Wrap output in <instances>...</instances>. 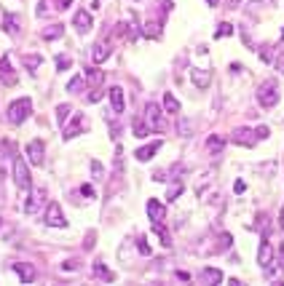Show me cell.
<instances>
[{
  "instance_id": "obj_1",
  "label": "cell",
  "mask_w": 284,
  "mask_h": 286,
  "mask_svg": "<svg viewBox=\"0 0 284 286\" xmlns=\"http://www.w3.org/2000/svg\"><path fill=\"white\" fill-rule=\"evenodd\" d=\"M30 112H32V102L27 96H19V99H14V102L8 104V123H14V126H19V123H24L30 118Z\"/></svg>"
},
{
  "instance_id": "obj_2",
  "label": "cell",
  "mask_w": 284,
  "mask_h": 286,
  "mask_svg": "<svg viewBox=\"0 0 284 286\" xmlns=\"http://www.w3.org/2000/svg\"><path fill=\"white\" fill-rule=\"evenodd\" d=\"M257 102H260L263 107H274V104L279 102V86H276V81H266L257 89Z\"/></svg>"
},
{
  "instance_id": "obj_3",
  "label": "cell",
  "mask_w": 284,
  "mask_h": 286,
  "mask_svg": "<svg viewBox=\"0 0 284 286\" xmlns=\"http://www.w3.org/2000/svg\"><path fill=\"white\" fill-rule=\"evenodd\" d=\"M14 182L19 190H27L30 188V169H27V161L22 155H14Z\"/></svg>"
},
{
  "instance_id": "obj_4",
  "label": "cell",
  "mask_w": 284,
  "mask_h": 286,
  "mask_svg": "<svg viewBox=\"0 0 284 286\" xmlns=\"http://www.w3.org/2000/svg\"><path fill=\"white\" fill-rule=\"evenodd\" d=\"M46 225H51V228H67V219L62 214V206L57 201H51L46 206Z\"/></svg>"
},
{
  "instance_id": "obj_5",
  "label": "cell",
  "mask_w": 284,
  "mask_h": 286,
  "mask_svg": "<svg viewBox=\"0 0 284 286\" xmlns=\"http://www.w3.org/2000/svg\"><path fill=\"white\" fill-rule=\"evenodd\" d=\"M72 27H75L81 35H86L91 27H94V19H91L89 11H83V8H78L75 14H72Z\"/></svg>"
},
{
  "instance_id": "obj_6",
  "label": "cell",
  "mask_w": 284,
  "mask_h": 286,
  "mask_svg": "<svg viewBox=\"0 0 284 286\" xmlns=\"http://www.w3.org/2000/svg\"><path fill=\"white\" fill-rule=\"evenodd\" d=\"M27 158L32 166H41L43 163V155H46V144L41 142V139H32V142H27Z\"/></svg>"
},
{
  "instance_id": "obj_7",
  "label": "cell",
  "mask_w": 284,
  "mask_h": 286,
  "mask_svg": "<svg viewBox=\"0 0 284 286\" xmlns=\"http://www.w3.org/2000/svg\"><path fill=\"white\" fill-rule=\"evenodd\" d=\"M257 262H260V268L266 270V273H271L274 270V249H271V243L263 238V243H260V249H257Z\"/></svg>"
},
{
  "instance_id": "obj_8",
  "label": "cell",
  "mask_w": 284,
  "mask_h": 286,
  "mask_svg": "<svg viewBox=\"0 0 284 286\" xmlns=\"http://www.w3.org/2000/svg\"><path fill=\"white\" fill-rule=\"evenodd\" d=\"M145 123L150 126L153 131H161L164 129V121H161V110H158L156 102H150L148 107H145Z\"/></svg>"
},
{
  "instance_id": "obj_9",
  "label": "cell",
  "mask_w": 284,
  "mask_h": 286,
  "mask_svg": "<svg viewBox=\"0 0 284 286\" xmlns=\"http://www.w3.org/2000/svg\"><path fill=\"white\" fill-rule=\"evenodd\" d=\"M230 139H233L236 144H244V147H255L257 134H255L252 129H236V131H233V137H230Z\"/></svg>"
},
{
  "instance_id": "obj_10",
  "label": "cell",
  "mask_w": 284,
  "mask_h": 286,
  "mask_svg": "<svg viewBox=\"0 0 284 286\" xmlns=\"http://www.w3.org/2000/svg\"><path fill=\"white\" fill-rule=\"evenodd\" d=\"M91 276L100 278V281H105V284H113L115 281V273L110 270L105 262H91Z\"/></svg>"
},
{
  "instance_id": "obj_11",
  "label": "cell",
  "mask_w": 284,
  "mask_h": 286,
  "mask_svg": "<svg viewBox=\"0 0 284 286\" xmlns=\"http://www.w3.org/2000/svg\"><path fill=\"white\" fill-rule=\"evenodd\" d=\"M0 81H3L5 86H14L16 83V72H14V64H11L8 56L0 59Z\"/></svg>"
},
{
  "instance_id": "obj_12",
  "label": "cell",
  "mask_w": 284,
  "mask_h": 286,
  "mask_svg": "<svg viewBox=\"0 0 284 286\" xmlns=\"http://www.w3.org/2000/svg\"><path fill=\"white\" fill-rule=\"evenodd\" d=\"M83 129H86V121H83V115H81V112H75V115H72V123L67 126V129H64V139H67V142H70V139L72 137H78V134H83Z\"/></svg>"
},
{
  "instance_id": "obj_13",
  "label": "cell",
  "mask_w": 284,
  "mask_h": 286,
  "mask_svg": "<svg viewBox=\"0 0 284 286\" xmlns=\"http://www.w3.org/2000/svg\"><path fill=\"white\" fill-rule=\"evenodd\" d=\"M148 217H150V222H164V219H167V209H164V203H158L156 198H150V201H148Z\"/></svg>"
},
{
  "instance_id": "obj_14",
  "label": "cell",
  "mask_w": 284,
  "mask_h": 286,
  "mask_svg": "<svg viewBox=\"0 0 284 286\" xmlns=\"http://www.w3.org/2000/svg\"><path fill=\"white\" fill-rule=\"evenodd\" d=\"M110 54H113V51H110V43H97L94 48H91V62L102 64V62H108V59H110Z\"/></svg>"
},
{
  "instance_id": "obj_15",
  "label": "cell",
  "mask_w": 284,
  "mask_h": 286,
  "mask_svg": "<svg viewBox=\"0 0 284 286\" xmlns=\"http://www.w3.org/2000/svg\"><path fill=\"white\" fill-rule=\"evenodd\" d=\"M110 96V104H113V112L118 115V112H123V107H126V99H123V91L118 89V86H113V89L108 91Z\"/></svg>"
},
{
  "instance_id": "obj_16",
  "label": "cell",
  "mask_w": 284,
  "mask_h": 286,
  "mask_svg": "<svg viewBox=\"0 0 284 286\" xmlns=\"http://www.w3.org/2000/svg\"><path fill=\"white\" fill-rule=\"evenodd\" d=\"M16 273H19V278H22V284H32L35 281V268L32 265H24V262H14L11 265Z\"/></svg>"
},
{
  "instance_id": "obj_17",
  "label": "cell",
  "mask_w": 284,
  "mask_h": 286,
  "mask_svg": "<svg viewBox=\"0 0 284 286\" xmlns=\"http://www.w3.org/2000/svg\"><path fill=\"white\" fill-rule=\"evenodd\" d=\"M43 198H46V188H35V192H32V198L27 203H24V211H27V214H35L38 211V206L43 203Z\"/></svg>"
},
{
  "instance_id": "obj_18",
  "label": "cell",
  "mask_w": 284,
  "mask_h": 286,
  "mask_svg": "<svg viewBox=\"0 0 284 286\" xmlns=\"http://www.w3.org/2000/svg\"><path fill=\"white\" fill-rule=\"evenodd\" d=\"M158 150H161V139H158V142H150V144H145V147H140V150H137V161L148 163V161L156 155Z\"/></svg>"
},
{
  "instance_id": "obj_19",
  "label": "cell",
  "mask_w": 284,
  "mask_h": 286,
  "mask_svg": "<svg viewBox=\"0 0 284 286\" xmlns=\"http://www.w3.org/2000/svg\"><path fill=\"white\" fill-rule=\"evenodd\" d=\"M201 281L209 284V286L223 284V270H217V268H204V270H201Z\"/></svg>"
},
{
  "instance_id": "obj_20",
  "label": "cell",
  "mask_w": 284,
  "mask_h": 286,
  "mask_svg": "<svg viewBox=\"0 0 284 286\" xmlns=\"http://www.w3.org/2000/svg\"><path fill=\"white\" fill-rule=\"evenodd\" d=\"M190 78H193V83L199 86V89H207V86L212 83V72L209 70H190Z\"/></svg>"
},
{
  "instance_id": "obj_21",
  "label": "cell",
  "mask_w": 284,
  "mask_h": 286,
  "mask_svg": "<svg viewBox=\"0 0 284 286\" xmlns=\"http://www.w3.org/2000/svg\"><path fill=\"white\" fill-rule=\"evenodd\" d=\"M86 83H89V86H94V89H100V83L105 81V72L102 70H97V67H89V70H86Z\"/></svg>"
},
{
  "instance_id": "obj_22",
  "label": "cell",
  "mask_w": 284,
  "mask_h": 286,
  "mask_svg": "<svg viewBox=\"0 0 284 286\" xmlns=\"http://www.w3.org/2000/svg\"><path fill=\"white\" fill-rule=\"evenodd\" d=\"M164 112H169V115H180V102L174 99V94H164Z\"/></svg>"
},
{
  "instance_id": "obj_23",
  "label": "cell",
  "mask_w": 284,
  "mask_h": 286,
  "mask_svg": "<svg viewBox=\"0 0 284 286\" xmlns=\"http://www.w3.org/2000/svg\"><path fill=\"white\" fill-rule=\"evenodd\" d=\"M223 147H226V142H223V137L212 134V137L207 139V150H209V155H220V152H223Z\"/></svg>"
},
{
  "instance_id": "obj_24",
  "label": "cell",
  "mask_w": 284,
  "mask_h": 286,
  "mask_svg": "<svg viewBox=\"0 0 284 286\" xmlns=\"http://www.w3.org/2000/svg\"><path fill=\"white\" fill-rule=\"evenodd\" d=\"M8 152H11V144L8 142H0V177L8 174V166H5V161H8Z\"/></svg>"
},
{
  "instance_id": "obj_25",
  "label": "cell",
  "mask_w": 284,
  "mask_h": 286,
  "mask_svg": "<svg viewBox=\"0 0 284 286\" xmlns=\"http://www.w3.org/2000/svg\"><path fill=\"white\" fill-rule=\"evenodd\" d=\"M64 35V27L62 24H51V27L43 30V41H59Z\"/></svg>"
},
{
  "instance_id": "obj_26",
  "label": "cell",
  "mask_w": 284,
  "mask_h": 286,
  "mask_svg": "<svg viewBox=\"0 0 284 286\" xmlns=\"http://www.w3.org/2000/svg\"><path fill=\"white\" fill-rule=\"evenodd\" d=\"M153 233H156L158 238H161V243L169 249V246H171V236H169V230L164 228V222H153Z\"/></svg>"
},
{
  "instance_id": "obj_27",
  "label": "cell",
  "mask_w": 284,
  "mask_h": 286,
  "mask_svg": "<svg viewBox=\"0 0 284 286\" xmlns=\"http://www.w3.org/2000/svg\"><path fill=\"white\" fill-rule=\"evenodd\" d=\"M131 131H134V137L137 139H145L148 134H153V129H150L145 121H134V126H131Z\"/></svg>"
},
{
  "instance_id": "obj_28",
  "label": "cell",
  "mask_w": 284,
  "mask_h": 286,
  "mask_svg": "<svg viewBox=\"0 0 284 286\" xmlns=\"http://www.w3.org/2000/svg\"><path fill=\"white\" fill-rule=\"evenodd\" d=\"M3 30L11 32V35H19V19L14 14H8V16L3 19Z\"/></svg>"
},
{
  "instance_id": "obj_29",
  "label": "cell",
  "mask_w": 284,
  "mask_h": 286,
  "mask_svg": "<svg viewBox=\"0 0 284 286\" xmlns=\"http://www.w3.org/2000/svg\"><path fill=\"white\" fill-rule=\"evenodd\" d=\"M83 86H86V78H83V75H75V78L67 83V91H70V94H78V91H83Z\"/></svg>"
},
{
  "instance_id": "obj_30",
  "label": "cell",
  "mask_w": 284,
  "mask_h": 286,
  "mask_svg": "<svg viewBox=\"0 0 284 286\" xmlns=\"http://www.w3.org/2000/svg\"><path fill=\"white\" fill-rule=\"evenodd\" d=\"M142 32H145L148 38H153V41H156V38H161V24H158V22H148Z\"/></svg>"
},
{
  "instance_id": "obj_31",
  "label": "cell",
  "mask_w": 284,
  "mask_h": 286,
  "mask_svg": "<svg viewBox=\"0 0 284 286\" xmlns=\"http://www.w3.org/2000/svg\"><path fill=\"white\" fill-rule=\"evenodd\" d=\"M70 112H72L70 104H59V107H57V121L64 126V123H67V118H70Z\"/></svg>"
},
{
  "instance_id": "obj_32",
  "label": "cell",
  "mask_w": 284,
  "mask_h": 286,
  "mask_svg": "<svg viewBox=\"0 0 284 286\" xmlns=\"http://www.w3.org/2000/svg\"><path fill=\"white\" fill-rule=\"evenodd\" d=\"M182 182H177V185H171V188L167 190V201H177V198H180L182 195Z\"/></svg>"
},
{
  "instance_id": "obj_33",
  "label": "cell",
  "mask_w": 284,
  "mask_h": 286,
  "mask_svg": "<svg viewBox=\"0 0 284 286\" xmlns=\"http://www.w3.org/2000/svg\"><path fill=\"white\" fill-rule=\"evenodd\" d=\"M228 35H233V27H230L228 22L217 24V30H215V38H228Z\"/></svg>"
},
{
  "instance_id": "obj_34",
  "label": "cell",
  "mask_w": 284,
  "mask_h": 286,
  "mask_svg": "<svg viewBox=\"0 0 284 286\" xmlns=\"http://www.w3.org/2000/svg\"><path fill=\"white\" fill-rule=\"evenodd\" d=\"M41 62H43V59L41 56H38V54H27V56H24V64H27V67H32V70H35V67H41Z\"/></svg>"
},
{
  "instance_id": "obj_35",
  "label": "cell",
  "mask_w": 284,
  "mask_h": 286,
  "mask_svg": "<svg viewBox=\"0 0 284 286\" xmlns=\"http://www.w3.org/2000/svg\"><path fill=\"white\" fill-rule=\"evenodd\" d=\"M137 249H140V254H145V257H148L150 254V246H148V241H145V238L140 236V238H137Z\"/></svg>"
},
{
  "instance_id": "obj_36",
  "label": "cell",
  "mask_w": 284,
  "mask_h": 286,
  "mask_svg": "<svg viewBox=\"0 0 284 286\" xmlns=\"http://www.w3.org/2000/svg\"><path fill=\"white\" fill-rule=\"evenodd\" d=\"M91 174H94V179H102V163L100 161H91Z\"/></svg>"
},
{
  "instance_id": "obj_37",
  "label": "cell",
  "mask_w": 284,
  "mask_h": 286,
  "mask_svg": "<svg viewBox=\"0 0 284 286\" xmlns=\"http://www.w3.org/2000/svg\"><path fill=\"white\" fill-rule=\"evenodd\" d=\"M51 8V0H41V5H38V16H46Z\"/></svg>"
},
{
  "instance_id": "obj_38",
  "label": "cell",
  "mask_w": 284,
  "mask_h": 286,
  "mask_svg": "<svg viewBox=\"0 0 284 286\" xmlns=\"http://www.w3.org/2000/svg\"><path fill=\"white\" fill-rule=\"evenodd\" d=\"M57 67H59V72H64L70 67V59L67 56H57Z\"/></svg>"
},
{
  "instance_id": "obj_39",
  "label": "cell",
  "mask_w": 284,
  "mask_h": 286,
  "mask_svg": "<svg viewBox=\"0 0 284 286\" xmlns=\"http://www.w3.org/2000/svg\"><path fill=\"white\" fill-rule=\"evenodd\" d=\"M86 99H89V102H100V99H102V91H100V89H91Z\"/></svg>"
},
{
  "instance_id": "obj_40",
  "label": "cell",
  "mask_w": 284,
  "mask_h": 286,
  "mask_svg": "<svg viewBox=\"0 0 284 286\" xmlns=\"http://www.w3.org/2000/svg\"><path fill=\"white\" fill-rule=\"evenodd\" d=\"M230 241H233L230 233H223V236H220V246H223V249H230Z\"/></svg>"
},
{
  "instance_id": "obj_41",
  "label": "cell",
  "mask_w": 284,
  "mask_h": 286,
  "mask_svg": "<svg viewBox=\"0 0 284 286\" xmlns=\"http://www.w3.org/2000/svg\"><path fill=\"white\" fill-rule=\"evenodd\" d=\"M255 134H257V139H268V134H271V129H268V126H260V129H257Z\"/></svg>"
},
{
  "instance_id": "obj_42",
  "label": "cell",
  "mask_w": 284,
  "mask_h": 286,
  "mask_svg": "<svg viewBox=\"0 0 284 286\" xmlns=\"http://www.w3.org/2000/svg\"><path fill=\"white\" fill-rule=\"evenodd\" d=\"M276 70H279L282 75H284V51H282V54H279V59H276Z\"/></svg>"
},
{
  "instance_id": "obj_43",
  "label": "cell",
  "mask_w": 284,
  "mask_h": 286,
  "mask_svg": "<svg viewBox=\"0 0 284 286\" xmlns=\"http://www.w3.org/2000/svg\"><path fill=\"white\" fill-rule=\"evenodd\" d=\"M57 3H59L57 8H59V11H64V8H70V3H72V0H57Z\"/></svg>"
},
{
  "instance_id": "obj_44",
  "label": "cell",
  "mask_w": 284,
  "mask_h": 286,
  "mask_svg": "<svg viewBox=\"0 0 284 286\" xmlns=\"http://www.w3.org/2000/svg\"><path fill=\"white\" fill-rule=\"evenodd\" d=\"M75 268H78V265H75V262H72V259H67V262H64V265H62V270H75Z\"/></svg>"
},
{
  "instance_id": "obj_45",
  "label": "cell",
  "mask_w": 284,
  "mask_h": 286,
  "mask_svg": "<svg viewBox=\"0 0 284 286\" xmlns=\"http://www.w3.org/2000/svg\"><path fill=\"white\" fill-rule=\"evenodd\" d=\"M233 190L236 192H244V182H241V179H236V182H233Z\"/></svg>"
},
{
  "instance_id": "obj_46",
  "label": "cell",
  "mask_w": 284,
  "mask_h": 286,
  "mask_svg": "<svg viewBox=\"0 0 284 286\" xmlns=\"http://www.w3.org/2000/svg\"><path fill=\"white\" fill-rule=\"evenodd\" d=\"M81 192H83V195H91L94 190H91V185H83V188H81Z\"/></svg>"
},
{
  "instance_id": "obj_47",
  "label": "cell",
  "mask_w": 284,
  "mask_h": 286,
  "mask_svg": "<svg viewBox=\"0 0 284 286\" xmlns=\"http://www.w3.org/2000/svg\"><path fill=\"white\" fill-rule=\"evenodd\" d=\"M228 5H230V8H236V5H241V0H228Z\"/></svg>"
},
{
  "instance_id": "obj_48",
  "label": "cell",
  "mask_w": 284,
  "mask_h": 286,
  "mask_svg": "<svg viewBox=\"0 0 284 286\" xmlns=\"http://www.w3.org/2000/svg\"><path fill=\"white\" fill-rule=\"evenodd\" d=\"M207 3H209V5H220V0H207Z\"/></svg>"
},
{
  "instance_id": "obj_49",
  "label": "cell",
  "mask_w": 284,
  "mask_h": 286,
  "mask_svg": "<svg viewBox=\"0 0 284 286\" xmlns=\"http://www.w3.org/2000/svg\"><path fill=\"white\" fill-rule=\"evenodd\" d=\"M282 228H284V206H282Z\"/></svg>"
},
{
  "instance_id": "obj_50",
  "label": "cell",
  "mask_w": 284,
  "mask_h": 286,
  "mask_svg": "<svg viewBox=\"0 0 284 286\" xmlns=\"http://www.w3.org/2000/svg\"><path fill=\"white\" fill-rule=\"evenodd\" d=\"M0 225H3V219H0Z\"/></svg>"
}]
</instances>
